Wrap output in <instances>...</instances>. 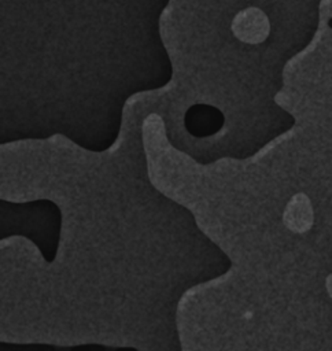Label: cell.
I'll return each mask as SVG.
<instances>
[{
	"label": "cell",
	"mask_w": 332,
	"mask_h": 351,
	"mask_svg": "<svg viewBox=\"0 0 332 351\" xmlns=\"http://www.w3.org/2000/svg\"><path fill=\"white\" fill-rule=\"evenodd\" d=\"M232 32L236 38L247 44L265 41L270 32L268 15L258 7H247L239 11L232 21Z\"/></svg>",
	"instance_id": "1"
},
{
	"label": "cell",
	"mask_w": 332,
	"mask_h": 351,
	"mask_svg": "<svg viewBox=\"0 0 332 351\" xmlns=\"http://www.w3.org/2000/svg\"><path fill=\"white\" fill-rule=\"evenodd\" d=\"M222 123L224 115L211 106H193L187 112V128L195 136H210L220 130Z\"/></svg>",
	"instance_id": "2"
},
{
	"label": "cell",
	"mask_w": 332,
	"mask_h": 351,
	"mask_svg": "<svg viewBox=\"0 0 332 351\" xmlns=\"http://www.w3.org/2000/svg\"><path fill=\"white\" fill-rule=\"evenodd\" d=\"M285 225L294 232H305L311 223V208L305 195H296L284 213Z\"/></svg>",
	"instance_id": "3"
},
{
	"label": "cell",
	"mask_w": 332,
	"mask_h": 351,
	"mask_svg": "<svg viewBox=\"0 0 332 351\" xmlns=\"http://www.w3.org/2000/svg\"><path fill=\"white\" fill-rule=\"evenodd\" d=\"M329 25H331V26H332V21H331V22H329Z\"/></svg>",
	"instance_id": "4"
}]
</instances>
